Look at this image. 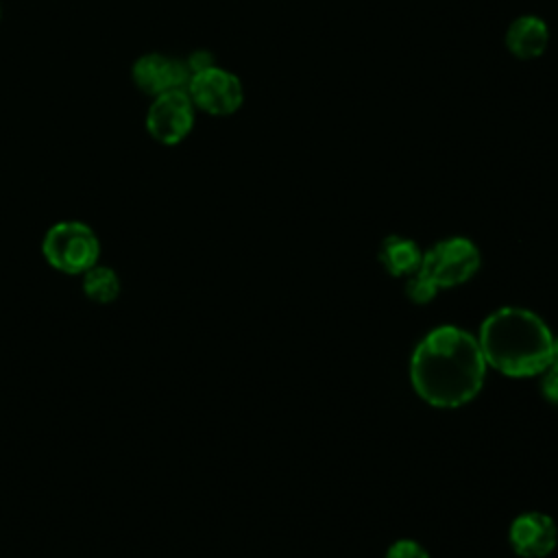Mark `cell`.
I'll use <instances>...</instances> for the list:
<instances>
[{
	"label": "cell",
	"instance_id": "14",
	"mask_svg": "<svg viewBox=\"0 0 558 558\" xmlns=\"http://www.w3.org/2000/svg\"><path fill=\"white\" fill-rule=\"evenodd\" d=\"M541 392L547 401L558 403V364L551 362L543 373H541Z\"/></svg>",
	"mask_w": 558,
	"mask_h": 558
},
{
	"label": "cell",
	"instance_id": "4",
	"mask_svg": "<svg viewBox=\"0 0 558 558\" xmlns=\"http://www.w3.org/2000/svg\"><path fill=\"white\" fill-rule=\"evenodd\" d=\"M480 266L482 255L477 244L464 235H451L423 251V262L416 272L440 290L466 283Z\"/></svg>",
	"mask_w": 558,
	"mask_h": 558
},
{
	"label": "cell",
	"instance_id": "6",
	"mask_svg": "<svg viewBox=\"0 0 558 558\" xmlns=\"http://www.w3.org/2000/svg\"><path fill=\"white\" fill-rule=\"evenodd\" d=\"M185 92L192 105L209 116H231L244 102L242 81L218 63L192 74Z\"/></svg>",
	"mask_w": 558,
	"mask_h": 558
},
{
	"label": "cell",
	"instance_id": "7",
	"mask_svg": "<svg viewBox=\"0 0 558 558\" xmlns=\"http://www.w3.org/2000/svg\"><path fill=\"white\" fill-rule=\"evenodd\" d=\"M190 76L192 74L183 59H174L161 52H146L137 57L131 68L133 85L150 98L172 89H185Z\"/></svg>",
	"mask_w": 558,
	"mask_h": 558
},
{
	"label": "cell",
	"instance_id": "8",
	"mask_svg": "<svg viewBox=\"0 0 558 558\" xmlns=\"http://www.w3.org/2000/svg\"><path fill=\"white\" fill-rule=\"evenodd\" d=\"M508 543L521 558H545L558 543L556 521L538 510L521 512L508 527Z\"/></svg>",
	"mask_w": 558,
	"mask_h": 558
},
{
	"label": "cell",
	"instance_id": "12",
	"mask_svg": "<svg viewBox=\"0 0 558 558\" xmlns=\"http://www.w3.org/2000/svg\"><path fill=\"white\" fill-rule=\"evenodd\" d=\"M436 294H438V288H436L429 279H425L423 275L414 272L412 277H408V281H405V296H408L412 303L425 305V303H429Z\"/></svg>",
	"mask_w": 558,
	"mask_h": 558
},
{
	"label": "cell",
	"instance_id": "11",
	"mask_svg": "<svg viewBox=\"0 0 558 558\" xmlns=\"http://www.w3.org/2000/svg\"><path fill=\"white\" fill-rule=\"evenodd\" d=\"M81 290L89 301L98 305H109L120 296L122 281L111 266H105L98 262L81 275Z\"/></svg>",
	"mask_w": 558,
	"mask_h": 558
},
{
	"label": "cell",
	"instance_id": "16",
	"mask_svg": "<svg viewBox=\"0 0 558 558\" xmlns=\"http://www.w3.org/2000/svg\"><path fill=\"white\" fill-rule=\"evenodd\" d=\"M551 362L558 364V336H554V342H551Z\"/></svg>",
	"mask_w": 558,
	"mask_h": 558
},
{
	"label": "cell",
	"instance_id": "13",
	"mask_svg": "<svg viewBox=\"0 0 558 558\" xmlns=\"http://www.w3.org/2000/svg\"><path fill=\"white\" fill-rule=\"evenodd\" d=\"M384 558H429V551L412 538H399L386 549Z\"/></svg>",
	"mask_w": 558,
	"mask_h": 558
},
{
	"label": "cell",
	"instance_id": "1",
	"mask_svg": "<svg viewBox=\"0 0 558 558\" xmlns=\"http://www.w3.org/2000/svg\"><path fill=\"white\" fill-rule=\"evenodd\" d=\"M486 360L473 333L440 325L427 331L412 351L410 381L429 405L451 410L473 401L486 381Z\"/></svg>",
	"mask_w": 558,
	"mask_h": 558
},
{
	"label": "cell",
	"instance_id": "2",
	"mask_svg": "<svg viewBox=\"0 0 558 558\" xmlns=\"http://www.w3.org/2000/svg\"><path fill=\"white\" fill-rule=\"evenodd\" d=\"M477 342L490 368L527 379L549 366L554 333L532 310L506 305L484 318Z\"/></svg>",
	"mask_w": 558,
	"mask_h": 558
},
{
	"label": "cell",
	"instance_id": "10",
	"mask_svg": "<svg viewBox=\"0 0 558 558\" xmlns=\"http://www.w3.org/2000/svg\"><path fill=\"white\" fill-rule=\"evenodd\" d=\"M381 266L386 268L388 275L392 277H412L423 262V251L418 248V244L410 238L403 235H388L384 238V242L379 244V253H377Z\"/></svg>",
	"mask_w": 558,
	"mask_h": 558
},
{
	"label": "cell",
	"instance_id": "9",
	"mask_svg": "<svg viewBox=\"0 0 558 558\" xmlns=\"http://www.w3.org/2000/svg\"><path fill=\"white\" fill-rule=\"evenodd\" d=\"M549 46V26L538 15H519L506 28V48L512 57L530 61Z\"/></svg>",
	"mask_w": 558,
	"mask_h": 558
},
{
	"label": "cell",
	"instance_id": "17",
	"mask_svg": "<svg viewBox=\"0 0 558 558\" xmlns=\"http://www.w3.org/2000/svg\"><path fill=\"white\" fill-rule=\"evenodd\" d=\"M0 20H2V7H0Z\"/></svg>",
	"mask_w": 558,
	"mask_h": 558
},
{
	"label": "cell",
	"instance_id": "3",
	"mask_svg": "<svg viewBox=\"0 0 558 558\" xmlns=\"http://www.w3.org/2000/svg\"><path fill=\"white\" fill-rule=\"evenodd\" d=\"M100 238L83 220H59L50 225L41 238V255L46 264L61 272L81 277L100 259Z\"/></svg>",
	"mask_w": 558,
	"mask_h": 558
},
{
	"label": "cell",
	"instance_id": "5",
	"mask_svg": "<svg viewBox=\"0 0 558 558\" xmlns=\"http://www.w3.org/2000/svg\"><path fill=\"white\" fill-rule=\"evenodd\" d=\"M194 122L196 107L192 105L185 89H172L155 96L144 118L148 135L163 146L181 144L192 133Z\"/></svg>",
	"mask_w": 558,
	"mask_h": 558
},
{
	"label": "cell",
	"instance_id": "15",
	"mask_svg": "<svg viewBox=\"0 0 558 558\" xmlns=\"http://www.w3.org/2000/svg\"><path fill=\"white\" fill-rule=\"evenodd\" d=\"M183 61H185V65H187V70H190V74H196V72H201V70H207V68L216 65L214 54H211L209 50H205V48H201V50H192V52L187 54V59H183Z\"/></svg>",
	"mask_w": 558,
	"mask_h": 558
}]
</instances>
